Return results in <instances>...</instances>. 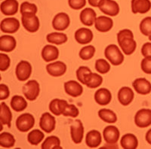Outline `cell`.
Returning <instances> with one entry per match:
<instances>
[{
    "label": "cell",
    "mask_w": 151,
    "mask_h": 149,
    "mask_svg": "<svg viewBox=\"0 0 151 149\" xmlns=\"http://www.w3.org/2000/svg\"><path fill=\"white\" fill-rule=\"evenodd\" d=\"M102 0H88V4L93 7H98Z\"/></svg>",
    "instance_id": "48"
},
{
    "label": "cell",
    "mask_w": 151,
    "mask_h": 149,
    "mask_svg": "<svg viewBox=\"0 0 151 149\" xmlns=\"http://www.w3.org/2000/svg\"><path fill=\"white\" fill-rule=\"evenodd\" d=\"M20 28V22L14 17H8L1 21L0 29L3 33H14Z\"/></svg>",
    "instance_id": "12"
},
{
    "label": "cell",
    "mask_w": 151,
    "mask_h": 149,
    "mask_svg": "<svg viewBox=\"0 0 151 149\" xmlns=\"http://www.w3.org/2000/svg\"><path fill=\"white\" fill-rule=\"evenodd\" d=\"M11 64V60L7 54L0 53V70L5 72L9 68Z\"/></svg>",
    "instance_id": "42"
},
{
    "label": "cell",
    "mask_w": 151,
    "mask_h": 149,
    "mask_svg": "<svg viewBox=\"0 0 151 149\" xmlns=\"http://www.w3.org/2000/svg\"><path fill=\"white\" fill-rule=\"evenodd\" d=\"M112 94L106 88H100L94 93V100L100 106H106L111 102Z\"/></svg>",
    "instance_id": "21"
},
{
    "label": "cell",
    "mask_w": 151,
    "mask_h": 149,
    "mask_svg": "<svg viewBox=\"0 0 151 149\" xmlns=\"http://www.w3.org/2000/svg\"><path fill=\"white\" fill-rule=\"evenodd\" d=\"M95 53V48L93 45H88L84 47L79 51V57L83 60H89L94 57Z\"/></svg>",
    "instance_id": "37"
},
{
    "label": "cell",
    "mask_w": 151,
    "mask_h": 149,
    "mask_svg": "<svg viewBox=\"0 0 151 149\" xmlns=\"http://www.w3.org/2000/svg\"><path fill=\"white\" fill-rule=\"evenodd\" d=\"M140 30L144 36H151V17H147L141 21L140 24Z\"/></svg>",
    "instance_id": "39"
},
{
    "label": "cell",
    "mask_w": 151,
    "mask_h": 149,
    "mask_svg": "<svg viewBox=\"0 0 151 149\" xmlns=\"http://www.w3.org/2000/svg\"><path fill=\"white\" fill-rule=\"evenodd\" d=\"M75 39L79 44L86 45L93 40V33L88 28H80L75 33Z\"/></svg>",
    "instance_id": "17"
},
{
    "label": "cell",
    "mask_w": 151,
    "mask_h": 149,
    "mask_svg": "<svg viewBox=\"0 0 151 149\" xmlns=\"http://www.w3.org/2000/svg\"><path fill=\"white\" fill-rule=\"evenodd\" d=\"M141 69L146 74H151V57H144L141 63Z\"/></svg>",
    "instance_id": "44"
},
{
    "label": "cell",
    "mask_w": 151,
    "mask_h": 149,
    "mask_svg": "<svg viewBox=\"0 0 151 149\" xmlns=\"http://www.w3.org/2000/svg\"><path fill=\"white\" fill-rule=\"evenodd\" d=\"M32 73V66L26 60H21L17 65L15 69L16 77L21 81H27Z\"/></svg>",
    "instance_id": "7"
},
{
    "label": "cell",
    "mask_w": 151,
    "mask_h": 149,
    "mask_svg": "<svg viewBox=\"0 0 151 149\" xmlns=\"http://www.w3.org/2000/svg\"><path fill=\"white\" fill-rule=\"evenodd\" d=\"M17 45L15 38L11 36H2L0 37V51L4 52H12Z\"/></svg>",
    "instance_id": "24"
},
{
    "label": "cell",
    "mask_w": 151,
    "mask_h": 149,
    "mask_svg": "<svg viewBox=\"0 0 151 149\" xmlns=\"http://www.w3.org/2000/svg\"><path fill=\"white\" fill-rule=\"evenodd\" d=\"M132 86L134 91L139 94L147 95L151 92L150 82L144 78L135 79L132 83Z\"/></svg>",
    "instance_id": "15"
},
{
    "label": "cell",
    "mask_w": 151,
    "mask_h": 149,
    "mask_svg": "<svg viewBox=\"0 0 151 149\" xmlns=\"http://www.w3.org/2000/svg\"><path fill=\"white\" fill-rule=\"evenodd\" d=\"M45 135L40 130H33L29 133L27 135V140L29 144L33 145H37L43 140Z\"/></svg>",
    "instance_id": "35"
},
{
    "label": "cell",
    "mask_w": 151,
    "mask_h": 149,
    "mask_svg": "<svg viewBox=\"0 0 151 149\" xmlns=\"http://www.w3.org/2000/svg\"><path fill=\"white\" fill-rule=\"evenodd\" d=\"M98 8L104 14L112 17L116 16L119 12L118 3L113 0H102Z\"/></svg>",
    "instance_id": "9"
},
{
    "label": "cell",
    "mask_w": 151,
    "mask_h": 149,
    "mask_svg": "<svg viewBox=\"0 0 151 149\" xmlns=\"http://www.w3.org/2000/svg\"><path fill=\"white\" fill-rule=\"evenodd\" d=\"M60 111L61 115L65 117L76 118L79 114L77 107L73 104H68V103L64 99H60Z\"/></svg>",
    "instance_id": "27"
},
{
    "label": "cell",
    "mask_w": 151,
    "mask_h": 149,
    "mask_svg": "<svg viewBox=\"0 0 151 149\" xmlns=\"http://www.w3.org/2000/svg\"><path fill=\"white\" fill-rule=\"evenodd\" d=\"M101 135L99 131L92 130L88 133L86 137V143L88 146L91 148H98L101 143Z\"/></svg>",
    "instance_id": "26"
},
{
    "label": "cell",
    "mask_w": 151,
    "mask_h": 149,
    "mask_svg": "<svg viewBox=\"0 0 151 149\" xmlns=\"http://www.w3.org/2000/svg\"><path fill=\"white\" fill-rule=\"evenodd\" d=\"M134 123L140 128H145L151 125V110L142 108L137 111L134 116Z\"/></svg>",
    "instance_id": "6"
},
{
    "label": "cell",
    "mask_w": 151,
    "mask_h": 149,
    "mask_svg": "<svg viewBox=\"0 0 151 149\" xmlns=\"http://www.w3.org/2000/svg\"><path fill=\"white\" fill-rule=\"evenodd\" d=\"M11 107L13 110L17 112H20L25 110L27 107V103L26 99L23 96L16 95L12 98L11 100Z\"/></svg>",
    "instance_id": "31"
},
{
    "label": "cell",
    "mask_w": 151,
    "mask_h": 149,
    "mask_svg": "<svg viewBox=\"0 0 151 149\" xmlns=\"http://www.w3.org/2000/svg\"><path fill=\"white\" fill-rule=\"evenodd\" d=\"M141 53L144 57H151V42H147L143 45Z\"/></svg>",
    "instance_id": "47"
},
{
    "label": "cell",
    "mask_w": 151,
    "mask_h": 149,
    "mask_svg": "<svg viewBox=\"0 0 151 149\" xmlns=\"http://www.w3.org/2000/svg\"><path fill=\"white\" fill-rule=\"evenodd\" d=\"M148 38H149V39L150 40V41H151V36H149V37H148Z\"/></svg>",
    "instance_id": "50"
},
{
    "label": "cell",
    "mask_w": 151,
    "mask_h": 149,
    "mask_svg": "<svg viewBox=\"0 0 151 149\" xmlns=\"http://www.w3.org/2000/svg\"><path fill=\"white\" fill-rule=\"evenodd\" d=\"M151 9L150 0H132V11L134 14H146Z\"/></svg>",
    "instance_id": "19"
},
{
    "label": "cell",
    "mask_w": 151,
    "mask_h": 149,
    "mask_svg": "<svg viewBox=\"0 0 151 149\" xmlns=\"http://www.w3.org/2000/svg\"><path fill=\"white\" fill-rule=\"evenodd\" d=\"M12 114L10 108H9L5 103H1L0 104V120L1 124L7 125L10 128L12 126Z\"/></svg>",
    "instance_id": "29"
},
{
    "label": "cell",
    "mask_w": 151,
    "mask_h": 149,
    "mask_svg": "<svg viewBox=\"0 0 151 149\" xmlns=\"http://www.w3.org/2000/svg\"><path fill=\"white\" fill-rule=\"evenodd\" d=\"M70 24V19L68 14L60 12L55 16L52 21V26L55 30L63 31L67 29Z\"/></svg>",
    "instance_id": "10"
},
{
    "label": "cell",
    "mask_w": 151,
    "mask_h": 149,
    "mask_svg": "<svg viewBox=\"0 0 151 149\" xmlns=\"http://www.w3.org/2000/svg\"><path fill=\"white\" fill-rule=\"evenodd\" d=\"M15 144L14 135L9 133L5 132L0 134V145L4 148H12Z\"/></svg>",
    "instance_id": "36"
},
{
    "label": "cell",
    "mask_w": 151,
    "mask_h": 149,
    "mask_svg": "<svg viewBox=\"0 0 151 149\" xmlns=\"http://www.w3.org/2000/svg\"><path fill=\"white\" fill-rule=\"evenodd\" d=\"M91 72V69L88 68L87 66H80L79 69L76 70V78L79 82L82 83V84H85L84 78L86 74Z\"/></svg>",
    "instance_id": "43"
},
{
    "label": "cell",
    "mask_w": 151,
    "mask_h": 149,
    "mask_svg": "<svg viewBox=\"0 0 151 149\" xmlns=\"http://www.w3.org/2000/svg\"><path fill=\"white\" fill-rule=\"evenodd\" d=\"M60 141L58 137L55 135H51L45 139V140L42 144V149H57L61 148L60 146Z\"/></svg>",
    "instance_id": "34"
},
{
    "label": "cell",
    "mask_w": 151,
    "mask_h": 149,
    "mask_svg": "<svg viewBox=\"0 0 151 149\" xmlns=\"http://www.w3.org/2000/svg\"><path fill=\"white\" fill-rule=\"evenodd\" d=\"M49 110L53 115L59 116L61 115L60 111V99H55L51 101L49 104Z\"/></svg>",
    "instance_id": "41"
},
{
    "label": "cell",
    "mask_w": 151,
    "mask_h": 149,
    "mask_svg": "<svg viewBox=\"0 0 151 149\" xmlns=\"http://www.w3.org/2000/svg\"><path fill=\"white\" fill-rule=\"evenodd\" d=\"M94 26L97 30L101 33H106L112 29L113 21L111 18L106 16H100L97 17L94 23Z\"/></svg>",
    "instance_id": "20"
},
{
    "label": "cell",
    "mask_w": 151,
    "mask_h": 149,
    "mask_svg": "<svg viewBox=\"0 0 151 149\" xmlns=\"http://www.w3.org/2000/svg\"><path fill=\"white\" fill-rule=\"evenodd\" d=\"M117 41L124 54L131 55L136 50L137 43L134 39V34L129 29L119 31L117 34Z\"/></svg>",
    "instance_id": "1"
},
{
    "label": "cell",
    "mask_w": 151,
    "mask_h": 149,
    "mask_svg": "<svg viewBox=\"0 0 151 149\" xmlns=\"http://www.w3.org/2000/svg\"><path fill=\"white\" fill-rule=\"evenodd\" d=\"M67 36L63 33H52L47 35L46 40L51 44L60 45L67 41Z\"/></svg>",
    "instance_id": "32"
},
{
    "label": "cell",
    "mask_w": 151,
    "mask_h": 149,
    "mask_svg": "<svg viewBox=\"0 0 151 149\" xmlns=\"http://www.w3.org/2000/svg\"><path fill=\"white\" fill-rule=\"evenodd\" d=\"M64 91L69 96L78 97L83 93V88L82 84L76 81H68L64 83Z\"/></svg>",
    "instance_id": "16"
},
{
    "label": "cell",
    "mask_w": 151,
    "mask_h": 149,
    "mask_svg": "<svg viewBox=\"0 0 151 149\" xmlns=\"http://www.w3.org/2000/svg\"><path fill=\"white\" fill-rule=\"evenodd\" d=\"M134 97V92L129 87H122L118 92L119 102L124 106H129L133 101Z\"/></svg>",
    "instance_id": "18"
},
{
    "label": "cell",
    "mask_w": 151,
    "mask_h": 149,
    "mask_svg": "<svg viewBox=\"0 0 151 149\" xmlns=\"http://www.w3.org/2000/svg\"><path fill=\"white\" fill-rule=\"evenodd\" d=\"M145 139H146V141L147 142L148 144L151 145V129H150L147 132L146 135H145Z\"/></svg>",
    "instance_id": "49"
},
{
    "label": "cell",
    "mask_w": 151,
    "mask_h": 149,
    "mask_svg": "<svg viewBox=\"0 0 151 149\" xmlns=\"http://www.w3.org/2000/svg\"><path fill=\"white\" fill-rule=\"evenodd\" d=\"M22 91L24 96L28 100H29V101H34V100L37 99V97L40 95V84H39L37 81L30 80L23 86Z\"/></svg>",
    "instance_id": "3"
},
{
    "label": "cell",
    "mask_w": 151,
    "mask_h": 149,
    "mask_svg": "<svg viewBox=\"0 0 151 149\" xmlns=\"http://www.w3.org/2000/svg\"><path fill=\"white\" fill-rule=\"evenodd\" d=\"M56 120L55 117L48 112L42 114L40 120V127L44 132L47 133H52L55 129Z\"/></svg>",
    "instance_id": "11"
},
{
    "label": "cell",
    "mask_w": 151,
    "mask_h": 149,
    "mask_svg": "<svg viewBox=\"0 0 151 149\" xmlns=\"http://www.w3.org/2000/svg\"><path fill=\"white\" fill-rule=\"evenodd\" d=\"M37 6L33 3L24 2L21 5V14H36L37 13Z\"/></svg>",
    "instance_id": "38"
},
{
    "label": "cell",
    "mask_w": 151,
    "mask_h": 149,
    "mask_svg": "<svg viewBox=\"0 0 151 149\" xmlns=\"http://www.w3.org/2000/svg\"><path fill=\"white\" fill-rule=\"evenodd\" d=\"M59 57L58 49L54 45H47L42 48V57L45 62H51L56 60Z\"/></svg>",
    "instance_id": "25"
},
{
    "label": "cell",
    "mask_w": 151,
    "mask_h": 149,
    "mask_svg": "<svg viewBox=\"0 0 151 149\" xmlns=\"http://www.w3.org/2000/svg\"><path fill=\"white\" fill-rule=\"evenodd\" d=\"M19 4L17 0H5L1 3L0 9L3 14L7 16L14 15L18 11Z\"/></svg>",
    "instance_id": "22"
},
{
    "label": "cell",
    "mask_w": 151,
    "mask_h": 149,
    "mask_svg": "<svg viewBox=\"0 0 151 149\" xmlns=\"http://www.w3.org/2000/svg\"><path fill=\"white\" fill-rule=\"evenodd\" d=\"M9 95H10V91L9 87L6 84H0V99L5 100L9 98Z\"/></svg>",
    "instance_id": "46"
},
{
    "label": "cell",
    "mask_w": 151,
    "mask_h": 149,
    "mask_svg": "<svg viewBox=\"0 0 151 149\" xmlns=\"http://www.w3.org/2000/svg\"><path fill=\"white\" fill-rule=\"evenodd\" d=\"M35 124V118L33 115L29 113H24L20 115L16 120V127L19 131L25 133L29 131Z\"/></svg>",
    "instance_id": "4"
},
{
    "label": "cell",
    "mask_w": 151,
    "mask_h": 149,
    "mask_svg": "<svg viewBox=\"0 0 151 149\" xmlns=\"http://www.w3.org/2000/svg\"><path fill=\"white\" fill-rule=\"evenodd\" d=\"M21 21L23 26L29 33H36L40 29V19L36 14H24Z\"/></svg>",
    "instance_id": "5"
},
{
    "label": "cell",
    "mask_w": 151,
    "mask_h": 149,
    "mask_svg": "<svg viewBox=\"0 0 151 149\" xmlns=\"http://www.w3.org/2000/svg\"><path fill=\"white\" fill-rule=\"evenodd\" d=\"M47 72L53 77L64 76L67 71V66L64 62L56 61L46 66Z\"/></svg>",
    "instance_id": "14"
},
{
    "label": "cell",
    "mask_w": 151,
    "mask_h": 149,
    "mask_svg": "<svg viewBox=\"0 0 151 149\" xmlns=\"http://www.w3.org/2000/svg\"><path fill=\"white\" fill-rule=\"evenodd\" d=\"M103 82V78L97 73L86 74L84 78V83L88 88H97L100 85H101Z\"/></svg>",
    "instance_id": "28"
},
{
    "label": "cell",
    "mask_w": 151,
    "mask_h": 149,
    "mask_svg": "<svg viewBox=\"0 0 151 149\" xmlns=\"http://www.w3.org/2000/svg\"><path fill=\"white\" fill-rule=\"evenodd\" d=\"M120 144L124 149H136L138 145V140L134 134H125L122 137Z\"/></svg>",
    "instance_id": "30"
},
{
    "label": "cell",
    "mask_w": 151,
    "mask_h": 149,
    "mask_svg": "<svg viewBox=\"0 0 151 149\" xmlns=\"http://www.w3.org/2000/svg\"><path fill=\"white\" fill-rule=\"evenodd\" d=\"M71 139L75 144L82 142L84 136V127L80 120H76L70 126Z\"/></svg>",
    "instance_id": "8"
},
{
    "label": "cell",
    "mask_w": 151,
    "mask_h": 149,
    "mask_svg": "<svg viewBox=\"0 0 151 149\" xmlns=\"http://www.w3.org/2000/svg\"><path fill=\"white\" fill-rule=\"evenodd\" d=\"M96 12L91 8H86L82 11L79 15L80 21L82 24L88 26H91L95 23L96 20Z\"/></svg>",
    "instance_id": "23"
},
{
    "label": "cell",
    "mask_w": 151,
    "mask_h": 149,
    "mask_svg": "<svg viewBox=\"0 0 151 149\" xmlns=\"http://www.w3.org/2000/svg\"><path fill=\"white\" fill-rule=\"evenodd\" d=\"M104 56L113 66L121 65L124 61V55L116 45H110L106 47L104 50Z\"/></svg>",
    "instance_id": "2"
},
{
    "label": "cell",
    "mask_w": 151,
    "mask_h": 149,
    "mask_svg": "<svg viewBox=\"0 0 151 149\" xmlns=\"http://www.w3.org/2000/svg\"><path fill=\"white\" fill-rule=\"evenodd\" d=\"M103 135L107 144H116L120 136V133L115 126H107L104 130Z\"/></svg>",
    "instance_id": "13"
},
{
    "label": "cell",
    "mask_w": 151,
    "mask_h": 149,
    "mask_svg": "<svg viewBox=\"0 0 151 149\" xmlns=\"http://www.w3.org/2000/svg\"><path fill=\"white\" fill-rule=\"evenodd\" d=\"M98 116L102 120L109 123H116L117 116L114 111L107 108H102L98 111Z\"/></svg>",
    "instance_id": "33"
},
{
    "label": "cell",
    "mask_w": 151,
    "mask_h": 149,
    "mask_svg": "<svg viewBox=\"0 0 151 149\" xmlns=\"http://www.w3.org/2000/svg\"><path fill=\"white\" fill-rule=\"evenodd\" d=\"M95 69L101 74H106L110 70V65L106 60L99 59L95 62Z\"/></svg>",
    "instance_id": "40"
},
{
    "label": "cell",
    "mask_w": 151,
    "mask_h": 149,
    "mask_svg": "<svg viewBox=\"0 0 151 149\" xmlns=\"http://www.w3.org/2000/svg\"><path fill=\"white\" fill-rule=\"evenodd\" d=\"M70 7L75 10L82 9L86 5V0H68Z\"/></svg>",
    "instance_id": "45"
}]
</instances>
